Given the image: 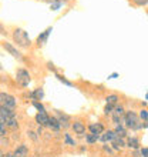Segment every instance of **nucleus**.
Segmentation results:
<instances>
[{
    "mask_svg": "<svg viewBox=\"0 0 148 157\" xmlns=\"http://www.w3.org/2000/svg\"><path fill=\"white\" fill-rule=\"evenodd\" d=\"M4 33H6V32H4V26L0 23V34H4Z\"/></svg>",
    "mask_w": 148,
    "mask_h": 157,
    "instance_id": "38",
    "label": "nucleus"
},
{
    "mask_svg": "<svg viewBox=\"0 0 148 157\" xmlns=\"http://www.w3.org/2000/svg\"><path fill=\"white\" fill-rule=\"evenodd\" d=\"M33 106L37 109V110H39V112H46V107L41 103H39L37 100H33Z\"/></svg>",
    "mask_w": 148,
    "mask_h": 157,
    "instance_id": "26",
    "label": "nucleus"
},
{
    "mask_svg": "<svg viewBox=\"0 0 148 157\" xmlns=\"http://www.w3.org/2000/svg\"><path fill=\"white\" fill-rule=\"evenodd\" d=\"M47 66H49V70H51V71H54V73H56V67H54L53 63H49Z\"/></svg>",
    "mask_w": 148,
    "mask_h": 157,
    "instance_id": "35",
    "label": "nucleus"
},
{
    "mask_svg": "<svg viewBox=\"0 0 148 157\" xmlns=\"http://www.w3.org/2000/svg\"><path fill=\"white\" fill-rule=\"evenodd\" d=\"M43 96H44V93H43V90H41V89H36L34 91H31V93H30L31 100H37V101L43 99Z\"/></svg>",
    "mask_w": 148,
    "mask_h": 157,
    "instance_id": "16",
    "label": "nucleus"
},
{
    "mask_svg": "<svg viewBox=\"0 0 148 157\" xmlns=\"http://www.w3.org/2000/svg\"><path fill=\"white\" fill-rule=\"evenodd\" d=\"M145 99H148V93H147V96H145Z\"/></svg>",
    "mask_w": 148,
    "mask_h": 157,
    "instance_id": "42",
    "label": "nucleus"
},
{
    "mask_svg": "<svg viewBox=\"0 0 148 157\" xmlns=\"http://www.w3.org/2000/svg\"><path fill=\"white\" fill-rule=\"evenodd\" d=\"M118 77V73H113V75L108 76V78H117Z\"/></svg>",
    "mask_w": 148,
    "mask_h": 157,
    "instance_id": "37",
    "label": "nucleus"
},
{
    "mask_svg": "<svg viewBox=\"0 0 148 157\" xmlns=\"http://www.w3.org/2000/svg\"><path fill=\"white\" fill-rule=\"evenodd\" d=\"M121 120H123V116H118V114H114V113H113V121H114L115 126H117V124H121Z\"/></svg>",
    "mask_w": 148,
    "mask_h": 157,
    "instance_id": "29",
    "label": "nucleus"
},
{
    "mask_svg": "<svg viewBox=\"0 0 148 157\" xmlns=\"http://www.w3.org/2000/svg\"><path fill=\"white\" fill-rule=\"evenodd\" d=\"M4 157H16V156H14V153H6Z\"/></svg>",
    "mask_w": 148,
    "mask_h": 157,
    "instance_id": "39",
    "label": "nucleus"
},
{
    "mask_svg": "<svg viewBox=\"0 0 148 157\" xmlns=\"http://www.w3.org/2000/svg\"><path fill=\"white\" fill-rule=\"evenodd\" d=\"M13 40L21 49H29L30 46H31V40H30L27 32L20 29V27L14 29V32H13Z\"/></svg>",
    "mask_w": 148,
    "mask_h": 157,
    "instance_id": "1",
    "label": "nucleus"
},
{
    "mask_svg": "<svg viewBox=\"0 0 148 157\" xmlns=\"http://www.w3.org/2000/svg\"><path fill=\"white\" fill-rule=\"evenodd\" d=\"M124 123H125V127L131 128V130H141L142 128V123L140 121V116H137V113L134 112H125Z\"/></svg>",
    "mask_w": 148,
    "mask_h": 157,
    "instance_id": "2",
    "label": "nucleus"
},
{
    "mask_svg": "<svg viewBox=\"0 0 148 157\" xmlns=\"http://www.w3.org/2000/svg\"><path fill=\"white\" fill-rule=\"evenodd\" d=\"M57 114V120L60 121V124H61V127H68L70 126V116L68 114H66V113H63V112H57L56 113Z\"/></svg>",
    "mask_w": 148,
    "mask_h": 157,
    "instance_id": "10",
    "label": "nucleus"
},
{
    "mask_svg": "<svg viewBox=\"0 0 148 157\" xmlns=\"http://www.w3.org/2000/svg\"><path fill=\"white\" fill-rule=\"evenodd\" d=\"M64 143H66V144H68V146H76L77 144V143H76V140H74V139H71V136L70 134H64Z\"/></svg>",
    "mask_w": 148,
    "mask_h": 157,
    "instance_id": "23",
    "label": "nucleus"
},
{
    "mask_svg": "<svg viewBox=\"0 0 148 157\" xmlns=\"http://www.w3.org/2000/svg\"><path fill=\"white\" fill-rule=\"evenodd\" d=\"M115 137H117V134H115L114 130H105L103 133V136H100V140L103 143H107V141H113Z\"/></svg>",
    "mask_w": 148,
    "mask_h": 157,
    "instance_id": "11",
    "label": "nucleus"
},
{
    "mask_svg": "<svg viewBox=\"0 0 148 157\" xmlns=\"http://www.w3.org/2000/svg\"><path fill=\"white\" fill-rule=\"evenodd\" d=\"M111 146H113V149H114V150H120V149H123V147H125V146H127V141H124L123 137L117 136L114 140L111 141Z\"/></svg>",
    "mask_w": 148,
    "mask_h": 157,
    "instance_id": "13",
    "label": "nucleus"
},
{
    "mask_svg": "<svg viewBox=\"0 0 148 157\" xmlns=\"http://www.w3.org/2000/svg\"><path fill=\"white\" fill-rule=\"evenodd\" d=\"M12 117H16L14 116V112H13L12 109L9 107H4V106H0V120L2 121H7L9 119H12Z\"/></svg>",
    "mask_w": 148,
    "mask_h": 157,
    "instance_id": "8",
    "label": "nucleus"
},
{
    "mask_svg": "<svg viewBox=\"0 0 148 157\" xmlns=\"http://www.w3.org/2000/svg\"><path fill=\"white\" fill-rule=\"evenodd\" d=\"M118 94H108L107 97H105V101H107V104H113V106H117V103H118Z\"/></svg>",
    "mask_w": 148,
    "mask_h": 157,
    "instance_id": "19",
    "label": "nucleus"
},
{
    "mask_svg": "<svg viewBox=\"0 0 148 157\" xmlns=\"http://www.w3.org/2000/svg\"><path fill=\"white\" fill-rule=\"evenodd\" d=\"M115 106H113V104H107L105 107H104V114H113V110H114Z\"/></svg>",
    "mask_w": 148,
    "mask_h": 157,
    "instance_id": "27",
    "label": "nucleus"
},
{
    "mask_svg": "<svg viewBox=\"0 0 148 157\" xmlns=\"http://www.w3.org/2000/svg\"><path fill=\"white\" fill-rule=\"evenodd\" d=\"M134 2V4H137V6H147L148 4V0H132Z\"/></svg>",
    "mask_w": 148,
    "mask_h": 157,
    "instance_id": "31",
    "label": "nucleus"
},
{
    "mask_svg": "<svg viewBox=\"0 0 148 157\" xmlns=\"http://www.w3.org/2000/svg\"><path fill=\"white\" fill-rule=\"evenodd\" d=\"M140 119L142 120V121H148V110H141L140 112Z\"/></svg>",
    "mask_w": 148,
    "mask_h": 157,
    "instance_id": "28",
    "label": "nucleus"
},
{
    "mask_svg": "<svg viewBox=\"0 0 148 157\" xmlns=\"http://www.w3.org/2000/svg\"><path fill=\"white\" fill-rule=\"evenodd\" d=\"M16 82L20 84L21 87H27L29 83L31 82V76L26 69H17L16 70Z\"/></svg>",
    "mask_w": 148,
    "mask_h": 157,
    "instance_id": "3",
    "label": "nucleus"
},
{
    "mask_svg": "<svg viewBox=\"0 0 148 157\" xmlns=\"http://www.w3.org/2000/svg\"><path fill=\"white\" fill-rule=\"evenodd\" d=\"M98 140H100V136H98V134H93V133H90V134H86V141L88 143V144H94V143H97Z\"/></svg>",
    "mask_w": 148,
    "mask_h": 157,
    "instance_id": "18",
    "label": "nucleus"
},
{
    "mask_svg": "<svg viewBox=\"0 0 148 157\" xmlns=\"http://www.w3.org/2000/svg\"><path fill=\"white\" fill-rule=\"evenodd\" d=\"M6 128H7L6 123L0 120V137H4V136H6Z\"/></svg>",
    "mask_w": 148,
    "mask_h": 157,
    "instance_id": "25",
    "label": "nucleus"
},
{
    "mask_svg": "<svg viewBox=\"0 0 148 157\" xmlns=\"http://www.w3.org/2000/svg\"><path fill=\"white\" fill-rule=\"evenodd\" d=\"M142 128H148V121H145V123H142Z\"/></svg>",
    "mask_w": 148,
    "mask_h": 157,
    "instance_id": "40",
    "label": "nucleus"
},
{
    "mask_svg": "<svg viewBox=\"0 0 148 157\" xmlns=\"http://www.w3.org/2000/svg\"><path fill=\"white\" fill-rule=\"evenodd\" d=\"M56 77H57V80H58V82H61L63 84H66V86H68V87L73 86V83L68 82V80H67V78L64 77V76H61V75H56Z\"/></svg>",
    "mask_w": 148,
    "mask_h": 157,
    "instance_id": "22",
    "label": "nucleus"
},
{
    "mask_svg": "<svg viewBox=\"0 0 148 157\" xmlns=\"http://www.w3.org/2000/svg\"><path fill=\"white\" fill-rule=\"evenodd\" d=\"M27 154H29V147L26 144L17 146V149L14 150V156L16 157H27Z\"/></svg>",
    "mask_w": 148,
    "mask_h": 157,
    "instance_id": "14",
    "label": "nucleus"
},
{
    "mask_svg": "<svg viewBox=\"0 0 148 157\" xmlns=\"http://www.w3.org/2000/svg\"><path fill=\"white\" fill-rule=\"evenodd\" d=\"M51 32H53V29H51V27H47V29H46L44 32H43L39 37H37V44H39V46L44 44L46 41H47V39H49V36H50V33H51Z\"/></svg>",
    "mask_w": 148,
    "mask_h": 157,
    "instance_id": "12",
    "label": "nucleus"
},
{
    "mask_svg": "<svg viewBox=\"0 0 148 157\" xmlns=\"http://www.w3.org/2000/svg\"><path fill=\"white\" fill-rule=\"evenodd\" d=\"M127 147L134 150H140V140L137 137H130L127 140Z\"/></svg>",
    "mask_w": 148,
    "mask_h": 157,
    "instance_id": "15",
    "label": "nucleus"
},
{
    "mask_svg": "<svg viewBox=\"0 0 148 157\" xmlns=\"http://www.w3.org/2000/svg\"><path fill=\"white\" fill-rule=\"evenodd\" d=\"M0 157H4V154L2 153V150H0Z\"/></svg>",
    "mask_w": 148,
    "mask_h": 157,
    "instance_id": "41",
    "label": "nucleus"
},
{
    "mask_svg": "<svg viewBox=\"0 0 148 157\" xmlns=\"http://www.w3.org/2000/svg\"><path fill=\"white\" fill-rule=\"evenodd\" d=\"M141 156L142 157H148V147H144V149H141Z\"/></svg>",
    "mask_w": 148,
    "mask_h": 157,
    "instance_id": "34",
    "label": "nucleus"
},
{
    "mask_svg": "<svg viewBox=\"0 0 148 157\" xmlns=\"http://www.w3.org/2000/svg\"><path fill=\"white\" fill-rule=\"evenodd\" d=\"M134 157H142V156H141L140 150H135V151H134Z\"/></svg>",
    "mask_w": 148,
    "mask_h": 157,
    "instance_id": "36",
    "label": "nucleus"
},
{
    "mask_svg": "<svg viewBox=\"0 0 148 157\" xmlns=\"http://www.w3.org/2000/svg\"><path fill=\"white\" fill-rule=\"evenodd\" d=\"M103 149H104V151H105V153H108V154H111V153H113V150H114V149H111L108 144H104Z\"/></svg>",
    "mask_w": 148,
    "mask_h": 157,
    "instance_id": "32",
    "label": "nucleus"
},
{
    "mask_svg": "<svg viewBox=\"0 0 148 157\" xmlns=\"http://www.w3.org/2000/svg\"><path fill=\"white\" fill-rule=\"evenodd\" d=\"M71 128H73V132L77 134L78 137H83L86 136V124L80 121V120H76L73 124H71Z\"/></svg>",
    "mask_w": 148,
    "mask_h": 157,
    "instance_id": "6",
    "label": "nucleus"
},
{
    "mask_svg": "<svg viewBox=\"0 0 148 157\" xmlns=\"http://www.w3.org/2000/svg\"><path fill=\"white\" fill-rule=\"evenodd\" d=\"M60 7H61V2L60 0H56V2L51 3V10H58Z\"/></svg>",
    "mask_w": 148,
    "mask_h": 157,
    "instance_id": "30",
    "label": "nucleus"
},
{
    "mask_svg": "<svg viewBox=\"0 0 148 157\" xmlns=\"http://www.w3.org/2000/svg\"><path fill=\"white\" fill-rule=\"evenodd\" d=\"M27 136H29L31 140H34V141L37 140V136H36V133L34 132H27Z\"/></svg>",
    "mask_w": 148,
    "mask_h": 157,
    "instance_id": "33",
    "label": "nucleus"
},
{
    "mask_svg": "<svg viewBox=\"0 0 148 157\" xmlns=\"http://www.w3.org/2000/svg\"><path fill=\"white\" fill-rule=\"evenodd\" d=\"M36 121L37 124L40 126V127H49V121H50V117L47 116V113L46 112H39L36 114Z\"/></svg>",
    "mask_w": 148,
    "mask_h": 157,
    "instance_id": "7",
    "label": "nucleus"
},
{
    "mask_svg": "<svg viewBox=\"0 0 148 157\" xmlns=\"http://www.w3.org/2000/svg\"><path fill=\"white\" fill-rule=\"evenodd\" d=\"M114 132H115V134L120 137H125V134H127V130H125V127H124L123 124H117Z\"/></svg>",
    "mask_w": 148,
    "mask_h": 157,
    "instance_id": "20",
    "label": "nucleus"
},
{
    "mask_svg": "<svg viewBox=\"0 0 148 157\" xmlns=\"http://www.w3.org/2000/svg\"><path fill=\"white\" fill-rule=\"evenodd\" d=\"M2 46H3V49L6 50V52H7L9 54H12L13 57L14 59H17V60H23V56H21V53L20 52H19V50L16 49V47H14V46L12 44V43H7V41H3V43H2Z\"/></svg>",
    "mask_w": 148,
    "mask_h": 157,
    "instance_id": "5",
    "label": "nucleus"
},
{
    "mask_svg": "<svg viewBox=\"0 0 148 157\" xmlns=\"http://www.w3.org/2000/svg\"><path fill=\"white\" fill-rule=\"evenodd\" d=\"M16 104H17V101L12 94L0 91V106H4V107H9L13 110V109L16 107Z\"/></svg>",
    "mask_w": 148,
    "mask_h": 157,
    "instance_id": "4",
    "label": "nucleus"
},
{
    "mask_svg": "<svg viewBox=\"0 0 148 157\" xmlns=\"http://www.w3.org/2000/svg\"><path fill=\"white\" fill-rule=\"evenodd\" d=\"M88 130H90V133H93V134H98V136L105 132L103 123H91L90 126H88Z\"/></svg>",
    "mask_w": 148,
    "mask_h": 157,
    "instance_id": "9",
    "label": "nucleus"
},
{
    "mask_svg": "<svg viewBox=\"0 0 148 157\" xmlns=\"http://www.w3.org/2000/svg\"><path fill=\"white\" fill-rule=\"evenodd\" d=\"M49 127H50V128H53V130H58V128L61 127V124H60V121L57 120V117H50Z\"/></svg>",
    "mask_w": 148,
    "mask_h": 157,
    "instance_id": "17",
    "label": "nucleus"
},
{
    "mask_svg": "<svg viewBox=\"0 0 148 157\" xmlns=\"http://www.w3.org/2000/svg\"><path fill=\"white\" fill-rule=\"evenodd\" d=\"M114 114H118V116H123L124 117V114H125V110H124V107L123 106H118V104H117V106H115L114 107Z\"/></svg>",
    "mask_w": 148,
    "mask_h": 157,
    "instance_id": "24",
    "label": "nucleus"
},
{
    "mask_svg": "<svg viewBox=\"0 0 148 157\" xmlns=\"http://www.w3.org/2000/svg\"><path fill=\"white\" fill-rule=\"evenodd\" d=\"M6 126L10 128H17L19 127V123H17V120L16 117H12V119H9L7 121H6Z\"/></svg>",
    "mask_w": 148,
    "mask_h": 157,
    "instance_id": "21",
    "label": "nucleus"
}]
</instances>
